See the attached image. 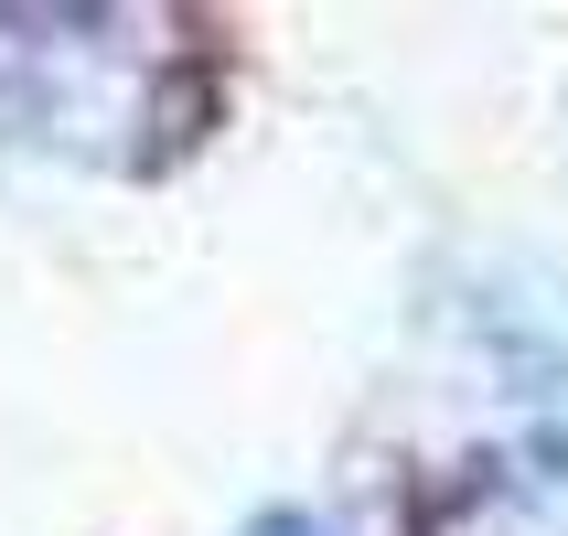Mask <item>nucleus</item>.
Here are the masks:
<instances>
[{
    "label": "nucleus",
    "mask_w": 568,
    "mask_h": 536,
    "mask_svg": "<svg viewBox=\"0 0 568 536\" xmlns=\"http://www.w3.org/2000/svg\"><path fill=\"white\" fill-rule=\"evenodd\" d=\"M429 536H568V494H547V483H515V473H473Z\"/></svg>",
    "instance_id": "f257e3e1"
},
{
    "label": "nucleus",
    "mask_w": 568,
    "mask_h": 536,
    "mask_svg": "<svg viewBox=\"0 0 568 536\" xmlns=\"http://www.w3.org/2000/svg\"><path fill=\"white\" fill-rule=\"evenodd\" d=\"M247 536H333V526H322V515H257Z\"/></svg>",
    "instance_id": "f03ea898"
}]
</instances>
